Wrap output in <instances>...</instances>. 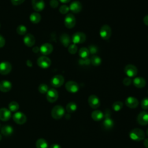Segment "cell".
Segmentation results:
<instances>
[{
    "label": "cell",
    "instance_id": "e575fe53",
    "mask_svg": "<svg viewBox=\"0 0 148 148\" xmlns=\"http://www.w3.org/2000/svg\"><path fill=\"white\" fill-rule=\"evenodd\" d=\"M49 90L47 85L45 84H40L38 87V91L41 94H46Z\"/></svg>",
    "mask_w": 148,
    "mask_h": 148
},
{
    "label": "cell",
    "instance_id": "ba28073f",
    "mask_svg": "<svg viewBox=\"0 0 148 148\" xmlns=\"http://www.w3.org/2000/svg\"><path fill=\"white\" fill-rule=\"evenodd\" d=\"M13 121L17 124H23L27 121V117L25 114L20 112H16L13 116Z\"/></svg>",
    "mask_w": 148,
    "mask_h": 148
},
{
    "label": "cell",
    "instance_id": "6da1fadb",
    "mask_svg": "<svg viewBox=\"0 0 148 148\" xmlns=\"http://www.w3.org/2000/svg\"><path fill=\"white\" fill-rule=\"evenodd\" d=\"M130 138L135 141H141L145 139V133L142 130L139 128H135L130 131Z\"/></svg>",
    "mask_w": 148,
    "mask_h": 148
},
{
    "label": "cell",
    "instance_id": "ac0fdd59",
    "mask_svg": "<svg viewBox=\"0 0 148 148\" xmlns=\"http://www.w3.org/2000/svg\"><path fill=\"white\" fill-rule=\"evenodd\" d=\"M104 119L102 122V125L103 127L106 129V130H110L111 129L113 125H114V121L113 119L110 118L109 115L108 114H104Z\"/></svg>",
    "mask_w": 148,
    "mask_h": 148
},
{
    "label": "cell",
    "instance_id": "74e56055",
    "mask_svg": "<svg viewBox=\"0 0 148 148\" xmlns=\"http://www.w3.org/2000/svg\"><path fill=\"white\" fill-rule=\"evenodd\" d=\"M141 107L144 110L148 109V97H145L141 101Z\"/></svg>",
    "mask_w": 148,
    "mask_h": 148
},
{
    "label": "cell",
    "instance_id": "83f0119b",
    "mask_svg": "<svg viewBox=\"0 0 148 148\" xmlns=\"http://www.w3.org/2000/svg\"><path fill=\"white\" fill-rule=\"evenodd\" d=\"M36 148H49L47 142L43 138H39L36 142Z\"/></svg>",
    "mask_w": 148,
    "mask_h": 148
},
{
    "label": "cell",
    "instance_id": "7bdbcfd3",
    "mask_svg": "<svg viewBox=\"0 0 148 148\" xmlns=\"http://www.w3.org/2000/svg\"><path fill=\"white\" fill-rule=\"evenodd\" d=\"M24 1L25 0H11L12 3L14 6L20 5L21 3H23Z\"/></svg>",
    "mask_w": 148,
    "mask_h": 148
},
{
    "label": "cell",
    "instance_id": "9a60e30c",
    "mask_svg": "<svg viewBox=\"0 0 148 148\" xmlns=\"http://www.w3.org/2000/svg\"><path fill=\"white\" fill-rule=\"evenodd\" d=\"M40 53L44 56L50 54L53 50V46L49 43H45L39 48Z\"/></svg>",
    "mask_w": 148,
    "mask_h": 148
},
{
    "label": "cell",
    "instance_id": "d590c367",
    "mask_svg": "<svg viewBox=\"0 0 148 148\" xmlns=\"http://www.w3.org/2000/svg\"><path fill=\"white\" fill-rule=\"evenodd\" d=\"M68 52L71 54H75V53H76L77 51V46H76V45L73 43V44H71L68 48Z\"/></svg>",
    "mask_w": 148,
    "mask_h": 148
},
{
    "label": "cell",
    "instance_id": "8fae6325",
    "mask_svg": "<svg viewBox=\"0 0 148 148\" xmlns=\"http://www.w3.org/2000/svg\"><path fill=\"white\" fill-rule=\"evenodd\" d=\"M65 88L66 90L71 93H76L78 91L79 89V84L75 81L69 80L65 84Z\"/></svg>",
    "mask_w": 148,
    "mask_h": 148
},
{
    "label": "cell",
    "instance_id": "ab89813d",
    "mask_svg": "<svg viewBox=\"0 0 148 148\" xmlns=\"http://www.w3.org/2000/svg\"><path fill=\"white\" fill-rule=\"evenodd\" d=\"M91 63L90 59L86 58H80L79 60V64L82 65H88Z\"/></svg>",
    "mask_w": 148,
    "mask_h": 148
},
{
    "label": "cell",
    "instance_id": "277c9868",
    "mask_svg": "<svg viewBox=\"0 0 148 148\" xmlns=\"http://www.w3.org/2000/svg\"><path fill=\"white\" fill-rule=\"evenodd\" d=\"M86 40V35L84 33L82 32H77L75 33L72 37V42L76 44H80L84 43Z\"/></svg>",
    "mask_w": 148,
    "mask_h": 148
},
{
    "label": "cell",
    "instance_id": "ffe728a7",
    "mask_svg": "<svg viewBox=\"0 0 148 148\" xmlns=\"http://www.w3.org/2000/svg\"><path fill=\"white\" fill-rule=\"evenodd\" d=\"M23 42L27 46L32 47L35 43V38L33 35L31 34H27L24 37Z\"/></svg>",
    "mask_w": 148,
    "mask_h": 148
},
{
    "label": "cell",
    "instance_id": "f546056e",
    "mask_svg": "<svg viewBox=\"0 0 148 148\" xmlns=\"http://www.w3.org/2000/svg\"><path fill=\"white\" fill-rule=\"evenodd\" d=\"M77 109V105L74 102H69L66 106V110L68 113H73Z\"/></svg>",
    "mask_w": 148,
    "mask_h": 148
},
{
    "label": "cell",
    "instance_id": "9c48e42d",
    "mask_svg": "<svg viewBox=\"0 0 148 148\" xmlns=\"http://www.w3.org/2000/svg\"><path fill=\"white\" fill-rule=\"evenodd\" d=\"M64 83V77L61 75H55L52 77L50 81V83L52 86L54 87H60Z\"/></svg>",
    "mask_w": 148,
    "mask_h": 148
},
{
    "label": "cell",
    "instance_id": "681fc988",
    "mask_svg": "<svg viewBox=\"0 0 148 148\" xmlns=\"http://www.w3.org/2000/svg\"><path fill=\"white\" fill-rule=\"evenodd\" d=\"M26 64H27V65L29 67H31V66H32V62H31L30 60H29L26 61Z\"/></svg>",
    "mask_w": 148,
    "mask_h": 148
},
{
    "label": "cell",
    "instance_id": "4316f807",
    "mask_svg": "<svg viewBox=\"0 0 148 148\" xmlns=\"http://www.w3.org/2000/svg\"><path fill=\"white\" fill-rule=\"evenodd\" d=\"M30 21L34 24H37L41 20V15L38 12H33L29 16Z\"/></svg>",
    "mask_w": 148,
    "mask_h": 148
},
{
    "label": "cell",
    "instance_id": "4fadbf2b",
    "mask_svg": "<svg viewBox=\"0 0 148 148\" xmlns=\"http://www.w3.org/2000/svg\"><path fill=\"white\" fill-rule=\"evenodd\" d=\"M12 65L9 62L2 61L0 63V73L1 75H7L12 71Z\"/></svg>",
    "mask_w": 148,
    "mask_h": 148
},
{
    "label": "cell",
    "instance_id": "f907efd6",
    "mask_svg": "<svg viewBox=\"0 0 148 148\" xmlns=\"http://www.w3.org/2000/svg\"><path fill=\"white\" fill-rule=\"evenodd\" d=\"M61 3H68L70 2L71 0H59Z\"/></svg>",
    "mask_w": 148,
    "mask_h": 148
},
{
    "label": "cell",
    "instance_id": "44dd1931",
    "mask_svg": "<svg viewBox=\"0 0 148 148\" xmlns=\"http://www.w3.org/2000/svg\"><path fill=\"white\" fill-rule=\"evenodd\" d=\"M11 117V112L5 108L0 109V120L3 121L9 120Z\"/></svg>",
    "mask_w": 148,
    "mask_h": 148
},
{
    "label": "cell",
    "instance_id": "e0dca14e",
    "mask_svg": "<svg viewBox=\"0 0 148 148\" xmlns=\"http://www.w3.org/2000/svg\"><path fill=\"white\" fill-rule=\"evenodd\" d=\"M125 103L127 107L131 109H134L137 108L139 105V101L138 99L134 97H127L125 99Z\"/></svg>",
    "mask_w": 148,
    "mask_h": 148
},
{
    "label": "cell",
    "instance_id": "3957f363",
    "mask_svg": "<svg viewBox=\"0 0 148 148\" xmlns=\"http://www.w3.org/2000/svg\"><path fill=\"white\" fill-rule=\"evenodd\" d=\"M99 35L104 40H108L110 38L112 35V29L109 25H103L99 30Z\"/></svg>",
    "mask_w": 148,
    "mask_h": 148
},
{
    "label": "cell",
    "instance_id": "60d3db41",
    "mask_svg": "<svg viewBox=\"0 0 148 148\" xmlns=\"http://www.w3.org/2000/svg\"><path fill=\"white\" fill-rule=\"evenodd\" d=\"M131 83H132V80H131V79L129 77H125L123 79V83L125 86H130L131 84Z\"/></svg>",
    "mask_w": 148,
    "mask_h": 148
},
{
    "label": "cell",
    "instance_id": "2e32d148",
    "mask_svg": "<svg viewBox=\"0 0 148 148\" xmlns=\"http://www.w3.org/2000/svg\"><path fill=\"white\" fill-rule=\"evenodd\" d=\"M31 3L34 10L36 12L42 11L45 6L43 0H31Z\"/></svg>",
    "mask_w": 148,
    "mask_h": 148
},
{
    "label": "cell",
    "instance_id": "f5cc1de1",
    "mask_svg": "<svg viewBox=\"0 0 148 148\" xmlns=\"http://www.w3.org/2000/svg\"><path fill=\"white\" fill-rule=\"evenodd\" d=\"M1 139H2V136H1V135L0 134V141H1Z\"/></svg>",
    "mask_w": 148,
    "mask_h": 148
},
{
    "label": "cell",
    "instance_id": "7dc6e473",
    "mask_svg": "<svg viewBox=\"0 0 148 148\" xmlns=\"http://www.w3.org/2000/svg\"><path fill=\"white\" fill-rule=\"evenodd\" d=\"M143 145L146 148H148V138H145Z\"/></svg>",
    "mask_w": 148,
    "mask_h": 148
},
{
    "label": "cell",
    "instance_id": "8d00e7d4",
    "mask_svg": "<svg viewBox=\"0 0 148 148\" xmlns=\"http://www.w3.org/2000/svg\"><path fill=\"white\" fill-rule=\"evenodd\" d=\"M69 11V8L65 5H63L61 6L59 8V12L62 14H66Z\"/></svg>",
    "mask_w": 148,
    "mask_h": 148
},
{
    "label": "cell",
    "instance_id": "d6a6232c",
    "mask_svg": "<svg viewBox=\"0 0 148 148\" xmlns=\"http://www.w3.org/2000/svg\"><path fill=\"white\" fill-rule=\"evenodd\" d=\"M123 107V103L121 101H116L112 105V108L115 112L120 111Z\"/></svg>",
    "mask_w": 148,
    "mask_h": 148
},
{
    "label": "cell",
    "instance_id": "7402d4cb",
    "mask_svg": "<svg viewBox=\"0 0 148 148\" xmlns=\"http://www.w3.org/2000/svg\"><path fill=\"white\" fill-rule=\"evenodd\" d=\"M12 88V83L10 82L5 80L0 82V91L3 92L9 91Z\"/></svg>",
    "mask_w": 148,
    "mask_h": 148
},
{
    "label": "cell",
    "instance_id": "cb8c5ba5",
    "mask_svg": "<svg viewBox=\"0 0 148 148\" xmlns=\"http://www.w3.org/2000/svg\"><path fill=\"white\" fill-rule=\"evenodd\" d=\"M104 114L101 110H95L91 113V118L95 121H99L102 120Z\"/></svg>",
    "mask_w": 148,
    "mask_h": 148
},
{
    "label": "cell",
    "instance_id": "603a6c76",
    "mask_svg": "<svg viewBox=\"0 0 148 148\" xmlns=\"http://www.w3.org/2000/svg\"><path fill=\"white\" fill-rule=\"evenodd\" d=\"M133 84L136 88H142L146 86V81L143 77H136L133 80Z\"/></svg>",
    "mask_w": 148,
    "mask_h": 148
},
{
    "label": "cell",
    "instance_id": "484cf974",
    "mask_svg": "<svg viewBox=\"0 0 148 148\" xmlns=\"http://www.w3.org/2000/svg\"><path fill=\"white\" fill-rule=\"evenodd\" d=\"M60 40L62 45L65 47H67L70 45L71 38L67 34H62L60 37Z\"/></svg>",
    "mask_w": 148,
    "mask_h": 148
},
{
    "label": "cell",
    "instance_id": "d6986e66",
    "mask_svg": "<svg viewBox=\"0 0 148 148\" xmlns=\"http://www.w3.org/2000/svg\"><path fill=\"white\" fill-rule=\"evenodd\" d=\"M69 10L73 13H79L82 9V5L80 2L78 1H73L69 5Z\"/></svg>",
    "mask_w": 148,
    "mask_h": 148
},
{
    "label": "cell",
    "instance_id": "ee69618b",
    "mask_svg": "<svg viewBox=\"0 0 148 148\" xmlns=\"http://www.w3.org/2000/svg\"><path fill=\"white\" fill-rule=\"evenodd\" d=\"M5 45V38L0 35V48L3 47Z\"/></svg>",
    "mask_w": 148,
    "mask_h": 148
},
{
    "label": "cell",
    "instance_id": "8992f818",
    "mask_svg": "<svg viewBox=\"0 0 148 148\" xmlns=\"http://www.w3.org/2000/svg\"><path fill=\"white\" fill-rule=\"evenodd\" d=\"M38 65L43 69L49 68L51 65V60L47 57L43 56L38 58L37 60Z\"/></svg>",
    "mask_w": 148,
    "mask_h": 148
},
{
    "label": "cell",
    "instance_id": "52a82bcc",
    "mask_svg": "<svg viewBox=\"0 0 148 148\" xmlns=\"http://www.w3.org/2000/svg\"><path fill=\"white\" fill-rule=\"evenodd\" d=\"M124 72L129 77H135L138 73V69L132 64H128L124 67Z\"/></svg>",
    "mask_w": 148,
    "mask_h": 148
},
{
    "label": "cell",
    "instance_id": "5b68a950",
    "mask_svg": "<svg viewBox=\"0 0 148 148\" xmlns=\"http://www.w3.org/2000/svg\"><path fill=\"white\" fill-rule=\"evenodd\" d=\"M64 24L68 28H72L76 24V18L74 15L72 13L66 14L64 18Z\"/></svg>",
    "mask_w": 148,
    "mask_h": 148
},
{
    "label": "cell",
    "instance_id": "f35d334b",
    "mask_svg": "<svg viewBox=\"0 0 148 148\" xmlns=\"http://www.w3.org/2000/svg\"><path fill=\"white\" fill-rule=\"evenodd\" d=\"M88 49L89 50L90 54H95L98 52V48H97V47L96 46H95V45H90L88 46Z\"/></svg>",
    "mask_w": 148,
    "mask_h": 148
},
{
    "label": "cell",
    "instance_id": "c3c4849f",
    "mask_svg": "<svg viewBox=\"0 0 148 148\" xmlns=\"http://www.w3.org/2000/svg\"><path fill=\"white\" fill-rule=\"evenodd\" d=\"M40 50H39V48L38 47H34L32 48V51L35 53H36L37 52L39 51Z\"/></svg>",
    "mask_w": 148,
    "mask_h": 148
},
{
    "label": "cell",
    "instance_id": "5bb4252c",
    "mask_svg": "<svg viewBox=\"0 0 148 148\" xmlns=\"http://www.w3.org/2000/svg\"><path fill=\"white\" fill-rule=\"evenodd\" d=\"M88 102L92 109H97L100 106V100L95 95H91L88 97Z\"/></svg>",
    "mask_w": 148,
    "mask_h": 148
},
{
    "label": "cell",
    "instance_id": "f6af8a7d",
    "mask_svg": "<svg viewBox=\"0 0 148 148\" xmlns=\"http://www.w3.org/2000/svg\"><path fill=\"white\" fill-rule=\"evenodd\" d=\"M143 23L146 25L148 26V15H146L143 18Z\"/></svg>",
    "mask_w": 148,
    "mask_h": 148
},
{
    "label": "cell",
    "instance_id": "4dcf8cb0",
    "mask_svg": "<svg viewBox=\"0 0 148 148\" xmlns=\"http://www.w3.org/2000/svg\"><path fill=\"white\" fill-rule=\"evenodd\" d=\"M9 109L10 112H17L19 109V105L16 101H12L9 103Z\"/></svg>",
    "mask_w": 148,
    "mask_h": 148
},
{
    "label": "cell",
    "instance_id": "7a4b0ae2",
    "mask_svg": "<svg viewBox=\"0 0 148 148\" xmlns=\"http://www.w3.org/2000/svg\"><path fill=\"white\" fill-rule=\"evenodd\" d=\"M64 114L65 109L61 105H56L51 111V117L56 120L60 119L64 116Z\"/></svg>",
    "mask_w": 148,
    "mask_h": 148
},
{
    "label": "cell",
    "instance_id": "816d5d0a",
    "mask_svg": "<svg viewBox=\"0 0 148 148\" xmlns=\"http://www.w3.org/2000/svg\"><path fill=\"white\" fill-rule=\"evenodd\" d=\"M146 134H147V135L148 136V128L147 129V131H146Z\"/></svg>",
    "mask_w": 148,
    "mask_h": 148
},
{
    "label": "cell",
    "instance_id": "f1b7e54d",
    "mask_svg": "<svg viewBox=\"0 0 148 148\" xmlns=\"http://www.w3.org/2000/svg\"><path fill=\"white\" fill-rule=\"evenodd\" d=\"M89 54H90V53L88 48L83 47L80 48L79 50V55L81 58H88Z\"/></svg>",
    "mask_w": 148,
    "mask_h": 148
},
{
    "label": "cell",
    "instance_id": "db71d44e",
    "mask_svg": "<svg viewBox=\"0 0 148 148\" xmlns=\"http://www.w3.org/2000/svg\"><path fill=\"white\" fill-rule=\"evenodd\" d=\"M147 92H148V91H147Z\"/></svg>",
    "mask_w": 148,
    "mask_h": 148
},
{
    "label": "cell",
    "instance_id": "bcb514c9",
    "mask_svg": "<svg viewBox=\"0 0 148 148\" xmlns=\"http://www.w3.org/2000/svg\"><path fill=\"white\" fill-rule=\"evenodd\" d=\"M50 148H61V147L58 144L53 143L50 146Z\"/></svg>",
    "mask_w": 148,
    "mask_h": 148
},
{
    "label": "cell",
    "instance_id": "7c38bea8",
    "mask_svg": "<svg viewBox=\"0 0 148 148\" xmlns=\"http://www.w3.org/2000/svg\"><path fill=\"white\" fill-rule=\"evenodd\" d=\"M137 122L141 125L148 124V112L146 111L141 112L137 116Z\"/></svg>",
    "mask_w": 148,
    "mask_h": 148
},
{
    "label": "cell",
    "instance_id": "11a10c76",
    "mask_svg": "<svg viewBox=\"0 0 148 148\" xmlns=\"http://www.w3.org/2000/svg\"><path fill=\"white\" fill-rule=\"evenodd\" d=\"M0 125H1V124H0Z\"/></svg>",
    "mask_w": 148,
    "mask_h": 148
},
{
    "label": "cell",
    "instance_id": "1f68e13d",
    "mask_svg": "<svg viewBox=\"0 0 148 148\" xmlns=\"http://www.w3.org/2000/svg\"><path fill=\"white\" fill-rule=\"evenodd\" d=\"M91 63L94 66H98L101 64L102 60L101 58L97 56H93L90 58Z\"/></svg>",
    "mask_w": 148,
    "mask_h": 148
},
{
    "label": "cell",
    "instance_id": "836d02e7",
    "mask_svg": "<svg viewBox=\"0 0 148 148\" xmlns=\"http://www.w3.org/2000/svg\"><path fill=\"white\" fill-rule=\"evenodd\" d=\"M17 33L20 35H24L27 32V28L24 25H19L16 29Z\"/></svg>",
    "mask_w": 148,
    "mask_h": 148
},
{
    "label": "cell",
    "instance_id": "d4e9b609",
    "mask_svg": "<svg viewBox=\"0 0 148 148\" xmlns=\"http://www.w3.org/2000/svg\"><path fill=\"white\" fill-rule=\"evenodd\" d=\"M13 128L10 125H3L1 130V134L5 136H9L12 135L13 133Z\"/></svg>",
    "mask_w": 148,
    "mask_h": 148
},
{
    "label": "cell",
    "instance_id": "30bf717a",
    "mask_svg": "<svg viewBox=\"0 0 148 148\" xmlns=\"http://www.w3.org/2000/svg\"><path fill=\"white\" fill-rule=\"evenodd\" d=\"M58 98V91L54 88H50L46 93V99L50 102L53 103L56 102Z\"/></svg>",
    "mask_w": 148,
    "mask_h": 148
},
{
    "label": "cell",
    "instance_id": "b9f144b4",
    "mask_svg": "<svg viewBox=\"0 0 148 148\" xmlns=\"http://www.w3.org/2000/svg\"><path fill=\"white\" fill-rule=\"evenodd\" d=\"M58 1L57 0H51L50 1V5L52 8H56L58 6Z\"/></svg>",
    "mask_w": 148,
    "mask_h": 148
}]
</instances>
